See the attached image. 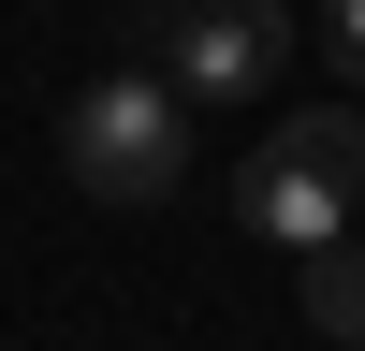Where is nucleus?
I'll return each instance as SVG.
<instances>
[{"label":"nucleus","instance_id":"1","mask_svg":"<svg viewBox=\"0 0 365 351\" xmlns=\"http://www.w3.org/2000/svg\"><path fill=\"white\" fill-rule=\"evenodd\" d=\"M234 205H249V234H278V249H336V220L365 205V117H351V103H292V117H263Z\"/></svg>","mask_w":365,"mask_h":351},{"label":"nucleus","instance_id":"2","mask_svg":"<svg viewBox=\"0 0 365 351\" xmlns=\"http://www.w3.org/2000/svg\"><path fill=\"white\" fill-rule=\"evenodd\" d=\"M58 161H73L88 205H175L190 190V103H175L161 73H103L58 117Z\"/></svg>","mask_w":365,"mask_h":351},{"label":"nucleus","instance_id":"3","mask_svg":"<svg viewBox=\"0 0 365 351\" xmlns=\"http://www.w3.org/2000/svg\"><path fill=\"white\" fill-rule=\"evenodd\" d=\"M292 58L278 0H161V88L175 103H263Z\"/></svg>","mask_w":365,"mask_h":351},{"label":"nucleus","instance_id":"4","mask_svg":"<svg viewBox=\"0 0 365 351\" xmlns=\"http://www.w3.org/2000/svg\"><path fill=\"white\" fill-rule=\"evenodd\" d=\"M292 292H307V322H322L336 351H365V249H351V234H336V249H307V278H292Z\"/></svg>","mask_w":365,"mask_h":351},{"label":"nucleus","instance_id":"5","mask_svg":"<svg viewBox=\"0 0 365 351\" xmlns=\"http://www.w3.org/2000/svg\"><path fill=\"white\" fill-rule=\"evenodd\" d=\"M322 44H336V73L365 88V0H336V15H322Z\"/></svg>","mask_w":365,"mask_h":351}]
</instances>
